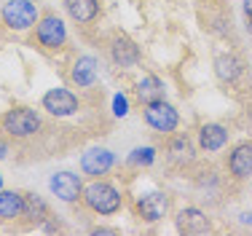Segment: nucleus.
Listing matches in <instances>:
<instances>
[{
  "instance_id": "nucleus-17",
  "label": "nucleus",
  "mask_w": 252,
  "mask_h": 236,
  "mask_svg": "<svg viewBox=\"0 0 252 236\" xmlns=\"http://www.w3.org/2000/svg\"><path fill=\"white\" fill-rule=\"evenodd\" d=\"M70 81L78 89H89L97 83V59L94 57H78L70 67Z\"/></svg>"
},
{
  "instance_id": "nucleus-12",
  "label": "nucleus",
  "mask_w": 252,
  "mask_h": 236,
  "mask_svg": "<svg viewBox=\"0 0 252 236\" xmlns=\"http://www.w3.org/2000/svg\"><path fill=\"white\" fill-rule=\"evenodd\" d=\"M175 226H177V231L185 234V236H204V234L212 231V220H209L207 212L199 207L180 209L177 217H175Z\"/></svg>"
},
{
  "instance_id": "nucleus-19",
  "label": "nucleus",
  "mask_w": 252,
  "mask_h": 236,
  "mask_svg": "<svg viewBox=\"0 0 252 236\" xmlns=\"http://www.w3.org/2000/svg\"><path fill=\"white\" fill-rule=\"evenodd\" d=\"M64 11L78 24H94L99 16V0H64Z\"/></svg>"
},
{
  "instance_id": "nucleus-13",
  "label": "nucleus",
  "mask_w": 252,
  "mask_h": 236,
  "mask_svg": "<svg viewBox=\"0 0 252 236\" xmlns=\"http://www.w3.org/2000/svg\"><path fill=\"white\" fill-rule=\"evenodd\" d=\"M49 188H51V193L59 199V202H67V204H75L78 199L83 196V183H81V177L73 174V172H57V174H51Z\"/></svg>"
},
{
  "instance_id": "nucleus-1",
  "label": "nucleus",
  "mask_w": 252,
  "mask_h": 236,
  "mask_svg": "<svg viewBox=\"0 0 252 236\" xmlns=\"http://www.w3.org/2000/svg\"><path fill=\"white\" fill-rule=\"evenodd\" d=\"M83 207L92 209L94 215H116L124 207V196L113 183L102 177H92V183L83 185V196H81Z\"/></svg>"
},
{
  "instance_id": "nucleus-27",
  "label": "nucleus",
  "mask_w": 252,
  "mask_h": 236,
  "mask_svg": "<svg viewBox=\"0 0 252 236\" xmlns=\"http://www.w3.org/2000/svg\"><path fill=\"white\" fill-rule=\"evenodd\" d=\"M0 159H5V142H0Z\"/></svg>"
},
{
  "instance_id": "nucleus-14",
  "label": "nucleus",
  "mask_w": 252,
  "mask_h": 236,
  "mask_svg": "<svg viewBox=\"0 0 252 236\" xmlns=\"http://www.w3.org/2000/svg\"><path fill=\"white\" fill-rule=\"evenodd\" d=\"M116 167V156L107 148H89L86 153L81 156V172L89 174V177H102L110 169Z\"/></svg>"
},
{
  "instance_id": "nucleus-6",
  "label": "nucleus",
  "mask_w": 252,
  "mask_h": 236,
  "mask_svg": "<svg viewBox=\"0 0 252 236\" xmlns=\"http://www.w3.org/2000/svg\"><path fill=\"white\" fill-rule=\"evenodd\" d=\"M142 116H145V124L151 126L153 132H158V135H164V137L175 135L177 126H180V113L175 110V105H169L166 100L148 102Z\"/></svg>"
},
{
  "instance_id": "nucleus-24",
  "label": "nucleus",
  "mask_w": 252,
  "mask_h": 236,
  "mask_svg": "<svg viewBox=\"0 0 252 236\" xmlns=\"http://www.w3.org/2000/svg\"><path fill=\"white\" fill-rule=\"evenodd\" d=\"M92 234L94 236H99V234H110V236H116V234H121L118 228H105V226H97V228H92Z\"/></svg>"
},
{
  "instance_id": "nucleus-26",
  "label": "nucleus",
  "mask_w": 252,
  "mask_h": 236,
  "mask_svg": "<svg viewBox=\"0 0 252 236\" xmlns=\"http://www.w3.org/2000/svg\"><path fill=\"white\" fill-rule=\"evenodd\" d=\"M242 223H252V212L247 215V212H242Z\"/></svg>"
},
{
  "instance_id": "nucleus-10",
  "label": "nucleus",
  "mask_w": 252,
  "mask_h": 236,
  "mask_svg": "<svg viewBox=\"0 0 252 236\" xmlns=\"http://www.w3.org/2000/svg\"><path fill=\"white\" fill-rule=\"evenodd\" d=\"M134 209H137V217H142L145 223H158L169 212V196L164 191H151L137 199Z\"/></svg>"
},
{
  "instance_id": "nucleus-28",
  "label": "nucleus",
  "mask_w": 252,
  "mask_h": 236,
  "mask_svg": "<svg viewBox=\"0 0 252 236\" xmlns=\"http://www.w3.org/2000/svg\"><path fill=\"white\" fill-rule=\"evenodd\" d=\"M250 33H252V14H250Z\"/></svg>"
},
{
  "instance_id": "nucleus-29",
  "label": "nucleus",
  "mask_w": 252,
  "mask_h": 236,
  "mask_svg": "<svg viewBox=\"0 0 252 236\" xmlns=\"http://www.w3.org/2000/svg\"><path fill=\"white\" fill-rule=\"evenodd\" d=\"M0 185H3V177H0Z\"/></svg>"
},
{
  "instance_id": "nucleus-23",
  "label": "nucleus",
  "mask_w": 252,
  "mask_h": 236,
  "mask_svg": "<svg viewBox=\"0 0 252 236\" xmlns=\"http://www.w3.org/2000/svg\"><path fill=\"white\" fill-rule=\"evenodd\" d=\"M126 113H129V100L124 94H116V100H113V116L124 118Z\"/></svg>"
},
{
  "instance_id": "nucleus-2",
  "label": "nucleus",
  "mask_w": 252,
  "mask_h": 236,
  "mask_svg": "<svg viewBox=\"0 0 252 236\" xmlns=\"http://www.w3.org/2000/svg\"><path fill=\"white\" fill-rule=\"evenodd\" d=\"M38 129H40V116L32 107L16 105L0 116V132L11 140H27V137L38 135Z\"/></svg>"
},
{
  "instance_id": "nucleus-25",
  "label": "nucleus",
  "mask_w": 252,
  "mask_h": 236,
  "mask_svg": "<svg viewBox=\"0 0 252 236\" xmlns=\"http://www.w3.org/2000/svg\"><path fill=\"white\" fill-rule=\"evenodd\" d=\"M244 11H247V16L252 14V0H244Z\"/></svg>"
},
{
  "instance_id": "nucleus-11",
  "label": "nucleus",
  "mask_w": 252,
  "mask_h": 236,
  "mask_svg": "<svg viewBox=\"0 0 252 236\" xmlns=\"http://www.w3.org/2000/svg\"><path fill=\"white\" fill-rule=\"evenodd\" d=\"M166 159H169L172 167H190L196 161V145L190 140L188 135H183V132H175V135H169V140H166Z\"/></svg>"
},
{
  "instance_id": "nucleus-20",
  "label": "nucleus",
  "mask_w": 252,
  "mask_h": 236,
  "mask_svg": "<svg viewBox=\"0 0 252 236\" xmlns=\"http://www.w3.org/2000/svg\"><path fill=\"white\" fill-rule=\"evenodd\" d=\"M134 94H137V100H140L142 105L156 102V100H164V81H161L158 75H153V72H145V75L137 81Z\"/></svg>"
},
{
  "instance_id": "nucleus-3",
  "label": "nucleus",
  "mask_w": 252,
  "mask_h": 236,
  "mask_svg": "<svg viewBox=\"0 0 252 236\" xmlns=\"http://www.w3.org/2000/svg\"><path fill=\"white\" fill-rule=\"evenodd\" d=\"M0 19H3V24L8 30H14V33H25V30L38 24L40 11L32 0H8L0 8Z\"/></svg>"
},
{
  "instance_id": "nucleus-5",
  "label": "nucleus",
  "mask_w": 252,
  "mask_h": 236,
  "mask_svg": "<svg viewBox=\"0 0 252 236\" xmlns=\"http://www.w3.org/2000/svg\"><path fill=\"white\" fill-rule=\"evenodd\" d=\"M199 19H201V27L207 33L228 35L231 33V24H233V14H231V5L225 0H201Z\"/></svg>"
},
{
  "instance_id": "nucleus-16",
  "label": "nucleus",
  "mask_w": 252,
  "mask_h": 236,
  "mask_svg": "<svg viewBox=\"0 0 252 236\" xmlns=\"http://www.w3.org/2000/svg\"><path fill=\"white\" fill-rule=\"evenodd\" d=\"M196 142H199L204 153H218V150H223L228 145V129L223 124H201Z\"/></svg>"
},
{
  "instance_id": "nucleus-21",
  "label": "nucleus",
  "mask_w": 252,
  "mask_h": 236,
  "mask_svg": "<svg viewBox=\"0 0 252 236\" xmlns=\"http://www.w3.org/2000/svg\"><path fill=\"white\" fill-rule=\"evenodd\" d=\"M22 209H25V193L0 188V220H3V223L19 220Z\"/></svg>"
},
{
  "instance_id": "nucleus-7",
  "label": "nucleus",
  "mask_w": 252,
  "mask_h": 236,
  "mask_svg": "<svg viewBox=\"0 0 252 236\" xmlns=\"http://www.w3.org/2000/svg\"><path fill=\"white\" fill-rule=\"evenodd\" d=\"M107 54H110V62L116 65V67H124V70L137 67L140 59H142L140 46H137L126 33H121V30H116V33L110 35V40H107Z\"/></svg>"
},
{
  "instance_id": "nucleus-4",
  "label": "nucleus",
  "mask_w": 252,
  "mask_h": 236,
  "mask_svg": "<svg viewBox=\"0 0 252 236\" xmlns=\"http://www.w3.org/2000/svg\"><path fill=\"white\" fill-rule=\"evenodd\" d=\"M35 40L46 51H59L67 43V27L54 11H43L38 24H35Z\"/></svg>"
},
{
  "instance_id": "nucleus-22",
  "label": "nucleus",
  "mask_w": 252,
  "mask_h": 236,
  "mask_svg": "<svg viewBox=\"0 0 252 236\" xmlns=\"http://www.w3.org/2000/svg\"><path fill=\"white\" fill-rule=\"evenodd\" d=\"M156 161V148L151 145H145V148H134L129 153V164L131 167H151Z\"/></svg>"
},
{
  "instance_id": "nucleus-8",
  "label": "nucleus",
  "mask_w": 252,
  "mask_h": 236,
  "mask_svg": "<svg viewBox=\"0 0 252 236\" xmlns=\"http://www.w3.org/2000/svg\"><path fill=\"white\" fill-rule=\"evenodd\" d=\"M40 107H43L49 116H54V118H67V116H73V113H78L81 102H78V97L70 92V89L57 86V89H49V92L43 94Z\"/></svg>"
},
{
  "instance_id": "nucleus-15",
  "label": "nucleus",
  "mask_w": 252,
  "mask_h": 236,
  "mask_svg": "<svg viewBox=\"0 0 252 236\" xmlns=\"http://www.w3.org/2000/svg\"><path fill=\"white\" fill-rule=\"evenodd\" d=\"M212 70H215V78H218L220 83L233 86V83L244 75V62H242V57H239V54L225 51V54H218V57H215Z\"/></svg>"
},
{
  "instance_id": "nucleus-9",
  "label": "nucleus",
  "mask_w": 252,
  "mask_h": 236,
  "mask_svg": "<svg viewBox=\"0 0 252 236\" xmlns=\"http://www.w3.org/2000/svg\"><path fill=\"white\" fill-rule=\"evenodd\" d=\"M225 169H228V177L242 183V180L252 177V142H239L231 148L225 159Z\"/></svg>"
},
{
  "instance_id": "nucleus-18",
  "label": "nucleus",
  "mask_w": 252,
  "mask_h": 236,
  "mask_svg": "<svg viewBox=\"0 0 252 236\" xmlns=\"http://www.w3.org/2000/svg\"><path fill=\"white\" fill-rule=\"evenodd\" d=\"M19 220L25 223L27 228L46 223V220H49V204H46L38 193H25V209H22Z\"/></svg>"
}]
</instances>
